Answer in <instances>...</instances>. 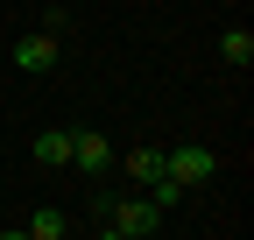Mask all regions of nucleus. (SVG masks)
<instances>
[{
	"label": "nucleus",
	"instance_id": "f03ea898",
	"mask_svg": "<svg viewBox=\"0 0 254 240\" xmlns=\"http://www.w3.org/2000/svg\"><path fill=\"white\" fill-rule=\"evenodd\" d=\"M57 57H64V36L36 28V36H21V43H14V71H21V78H50V71H57Z\"/></svg>",
	"mask_w": 254,
	"mask_h": 240
},
{
	"label": "nucleus",
	"instance_id": "1a4fd4ad",
	"mask_svg": "<svg viewBox=\"0 0 254 240\" xmlns=\"http://www.w3.org/2000/svg\"><path fill=\"white\" fill-rule=\"evenodd\" d=\"M148 205H155V212H163V219L177 212V205H184V184H177L170 170H163V177H155V184H148Z\"/></svg>",
	"mask_w": 254,
	"mask_h": 240
},
{
	"label": "nucleus",
	"instance_id": "39448f33",
	"mask_svg": "<svg viewBox=\"0 0 254 240\" xmlns=\"http://www.w3.org/2000/svg\"><path fill=\"white\" fill-rule=\"evenodd\" d=\"M36 163L71 170V127H43V134H36Z\"/></svg>",
	"mask_w": 254,
	"mask_h": 240
},
{
	"label": "nucleus",
	"instance_id": "0eeeda50",
	"mask_svg": "<svg viewBox=\"0 0 254 240\" xmlns=\"http://www.w3.org/2000/svg\"><path fill=\"white\" fill-rule=\"evenodd\" d=\"M21 233H28V240H64V233H71V212H57V205H43L36 219H21Z\"/></svg>",
	"mask_w": 254,
	"mask_h": 240
},
{
	"label": "nucleus",
	"instance_id": "f257e3e1",
	"mask_svg": "<svg viewBox=\"0 0 254 240\" xmlns=\"http://www.w3.org/2000/svg\"><path fill=\"white\" fill-rule=\"evenodd\" d=\"M106 212V233L113 240H148V233H163V212H155L148 198H120V205H99Z\"/></svg>",
	"mask_w": 254,
	"mask_h": 240
},
{
	"label": "nucleus",
	"instance_id": "7ed1b4c3",
	"mask_svg": "<svg viewBox=\"0 0 254 240\" xmlns=\"http://www.w3.org/2000/svg\"><path fill=\"white\" fill-rule=\"evenodd\" d=\"M163 170L177 177V184L190 191V184H205V177L219 170V156H212V148L205 141H184V148H163Z\"/></svg>",
	"mask_w": 254,
	"mask_h": 240
},
{
	"label": "nucleus",
	"instance_id": "20e7f679",
	"mask_svg": "<svg viewBox=\"0 0 254 240\" xmlns=\"http://www.w3.org/2000/svg\"><path fill=\"white\" fill-rule=\"evenodd\" d=\"M113 163H120V148H113L99 127H71V170L99 177V170H113Z\"/></svg>",
	"mask_w": 254,
	"mask_h": 240
},
{
	"label": "nucleus",
	"instance_id": "6e6552de",
	"mask_svg": "<svg viewBox=\"0 0 254 240\" xmlns=\"http://www.w3.org/2000/svg\"><path fill=\"white\" fill-rule=\"evenodd\" d=\"M127 177L134 184H155L163 177V148H127Z\"/></svg>",
	"mask_w": 254,
	"mask_h": 240
},
{
	"label": "nucleus",
	"instance_id": "423d86ee",
	"mask_svg": "<svg viewBox=\"0 0 254 240\" xmlns=\"http://www.w3.org/2000/svg\"><path fill=\"white\" fill-rule=\"evenodd\" d=\"M219 57H226L233 71H247V64H254V28H247V21H233L226 36H219Z\"/></svg>",
	"mask_w": 254,
	"mask_h": 240
}]
</instances>
